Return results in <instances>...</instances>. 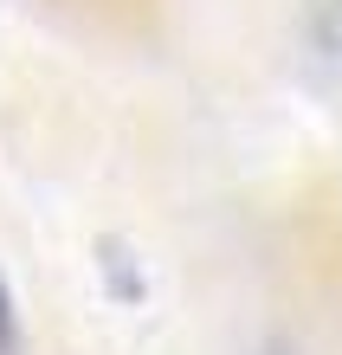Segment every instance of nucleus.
<instances>
[{
    "label": "nucleus",
    "mask_w": 342,
    "mask_h": 355,
    "mask_svg": "<svg viewBox=\"0 0 342 355\" xmlns=\"http://www.w3.org/2000/svg\"><path fill=\"white\" fill-rule=\"evenodd\" d=\"M316 52L323 58H342V0H316Z\"/></svg>",
    "instance_id": "obj_1"
},
{
    "label": "nucleus",
    "mask_w": 342,
    "mask_h": 355,
    "mask_svg": "<svg viewBox=\"0 0 342 355\" xmlns=\"http://www.w3.org/2000/svg\"><path fill=\"white\" fill-rule=\"evenodd\" d=\"M0 355H19V310H13L7 278H0Z\"/></svg>",
    "instance_id": "obj_2"
}]
</instances>
